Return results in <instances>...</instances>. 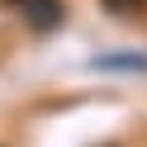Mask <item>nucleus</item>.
Wrapping results in <instances>:
<instances>
[{
    "label": "nucleus",
    "instance_id": "1",
    "mask_svg": "<svg viewBox=\"0 0 147 147\" xmlns=\"http://www.w3.org/2000/svg\"><path fill=\"white\" fill-rule=\"evenodd\" d=\"M19 14H24L29 29L48 33V29H57V24H62V0H19Z\"/></svg>",
    "mask_w": 147,
    "mask_h": 147
},
{
    "label": "nucleus",
    "instance_id": "2",
    "mask_svg": "<svg viewBox=\"0 0 147 147\" xmlns=\"http://www.w3.org/2000/svg\"><path fill=\"white\" fill-rule=\"evenodd\" d=\"M114 14H123V19H133V14H142L147 10V0H105Z\"/></svg>",
    "mask_w": 147,
    "mask_h": 147
}]
</instances>
